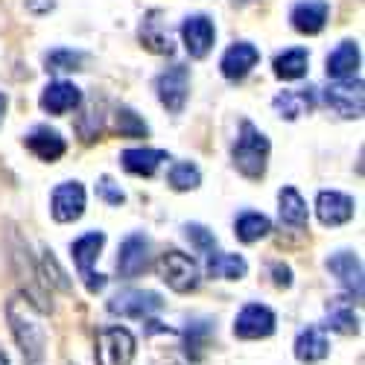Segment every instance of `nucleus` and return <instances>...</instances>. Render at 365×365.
Segmentation results:
<instances>
[{"mask_svg": "<svg viewBox=\"0 0 365 365\" xmlns=\"http://www.w3.org/2000/svg\"><path fill=\"white\" fill-rule=\"evenodd\" d=\"M6 319L12 324V333L24 351V359L26 365H44V354H47V333H44V324H41V316L38 310L29 304V298H21L15 295L9 304H6Z\"/></svg>", "mask_w": 365, "mask_h": 365, "instance_id": "nucleus-1", "label": "nucleus"}, {"mask_svg": "<svg viewBox=\"0 0 365 365\" xmlns=\"http://www.w3.org/2000/svg\"><path fill=\"white\" fill-rule=\"evenodd\" d=\"M269 138L249 120H242L240 126V138L231 146V158L234 167L246 175V178H260L266 173V161H269Z\"/></svg>", "mask_w": 365, "mask_h": 365, "instance_id": "nucleus-2", "label": "nucleus"}, {"mask_svg": "<svg viewBox=\"0 0 365 365\" xmlns=\"http://www.w3.org/2000/svg\"><path fill=\"white\" fill-rule=\"evenodd\" d=\"M103 246H106V234H103V231H88V234H82L79 240H73V246H71L73 263H76V269H79V275L85 278L88 292L106 289V275H100V272L91 269V266H94V260L100 257V249H103Z\"/></svg>", "mask_w": 365, "mask_h": 365, "instance_id": "nucleus-3", "label": "nucleus"}, {"mask_svg": "<svg viewBox=\"0 0 365 365\" xmlns=\"http://www.w3.org/2000/svg\"><path fill=\"white\" fill-rule=\"evenodd\" d=\"M135 336L126 327H103L97 333V365H132Z\"/></svg>", "mask_w": 365, "mask_h": 365, "instance_id": "nucleus-4", "label": "nucleus"}, {"mask_svg": "<svg viewBox=\"0 0 365 365\" xmlns=\"http://www.w3.org/2000/svg\"><path fill=\"white\" fill-rule=\"evenodd\" d=\"M155 91H158V100L170 114H181L190 94V68L187 65H173L164 73H158L155 79Z\"/></svg>", "mask_w": 365, "mask_h": 365, "instance_id": "nucleus-5", "label": "nucleus"}, {"mask_svg": "<svg viewBox=\"0 0 365 365\" xmlns=\"http://www.w3.org/2000/svg\"><path fill=\"white\" fill-rule=\"evenodd\" d=\"M161 278H164V284L170 287V289H175V292H193L196 287H199V266H196V260L190 257V255H185V252H167L164 257H161Z\"/></svg>", "mask_w": 365, "mask_h": 365, "instance_id": "nucleus-6", "label": "nucleus"}, {"mask_svg": "<svg viewBox=\"0 0 365 365\" xmlns=\"http://www.w3.org/2000/svg\"><path fill=\"white\" fill-rule=\"evenodd\" d=\"M324 103L345 120L362 117L365 94H362V79H342V82H330L324 88Z\"/></svg>", "mask_w": 365, "mask_h": 365, "instance_id": "nucleus-7", "label": "nucleus"}, {"mask_svg": "<svg viewBox=\"0 0 365 365\" xmlns=\"http://www.w3.org/2000/svg\"><path fill=\"white\" fill-rule=\"evenodd\" d=\"M161 307H164L161 295L149 292V289H126V292H117L108 301V313L126 316V319H146V316H152Z\"/></svg>", "mask_w": 365, "mask_h": 365, "instance_id": "nucleus-8", "label": "nucleus"}, {"mask_svg": "<svg viewBox=\"0 0 365 365\" xmlns=\"http://www.w3.org/2000/svg\"><path fill=\"white\" fill-rule=\"evenodd\" d=\"M275 313L266 304H246L234 322V336L240 339H266L275 333Z\"/></svg>", "mask_w": 365, "mask_h": 365, "instance_id": "nucleus-9", "label": "nucleus"}, {"mask_svg": "<svg viewBox=\"0 0 365 365\" xmlns=\"http://www.w3.org/2000/svg\"><path fill=\"white\" fill-rule=\"evenodd\" d=\"M50 210L56 222H73L85 214V187L79 181H62L53 196H50Z\"/></svg>", "mask_w": 365, "mask_h": 365, "instance_id": "nucleus-10", "label": "nucleus"}, {"mask_svg": "<svg viewBox=\"0 0 365 365\" xmlns=\"http://www.w3.org/2000/svg\"><path fill=\"white\" fill-rule=\"evenodd\" d=\"M149 269V240L143 234H129L117 252L120 278H138Z\"/></svg>", "mask_w": 365, "mask_h": 365, "instance_id": "nucleus-11", "label": "nucleus"}, {"mask_svg": "<svg viewBox=\"0 0 365 365\" xmlns=\"http://www.w3.org/2000/svg\"><path fill=\"white\" fill-rule=\"evenodd\" d=\"M181 38H185V47L193 58H205L214 47V38H217V29H214V21L207 15H190L181 24Z\"/></svg>", "mask_w": 365, "mask_h": 365, "instance_id": "nucleus-12", "label": "nucleus"}, {"mask_svg": "<svg viewBox=\"0 0 365 365\" xmlns=\"http://www.w3.org/2000/svg\"><path fill=\"white\" fill-rule=\"evenodd\" d=\"M327 272L336 278L351 298H362V263L354 252H336L327 257Z\"/></svg>", "mask_w": 365, "mask_h": 365, "instance_id": "nucleus-13", "label": "nucleus"}, {"mask_svg": "<svg viewBox=\"0 0 365 365\" xmlns=\"http://www.w3.org/2000/svg\"><path fill=\"white\" fill-rule=\"evenodd\" d=\"M257 62H260V50L255 44H249V41H240V44H231L225 50L220 68H222V76L228 82H240V79H246L252 73V68Z\"/></svg>", "mask_w": 365, "mask_h": 365, "instance_id": "nucleus-14", "label": "nucleus"}, {"mask_svg": "<svg viewBox=\"0 0 365 365\" xmlns=\"http://www.w3.org/2000/svg\"><path fill=\"white\" fill-rule=\"evenodd\" d=\"M327 15H330V6L327 0H301V4L292 6V26L304 36H319L324 24H327Z\"/></svg>", "mask_w": 365, "mask_h": 365, "instance_id": "nucleus-15", "label": "nucleus"}, {"mask_svg": "<svg viewBox=\"0 0 365 365\" xmlns=\"http://www.w3.org/2000/svg\"><path fill=\"white\" fill-rule=\"evenodd\" d=\"M354 199L339 190H322L316 196V214L324 225H342L354 217Z\"/></svg>", "mask_w": 365, "mask_h": 365, "instance_id": "nucleus-16", "label": "nucleus"}, {"mask_svg": "<svg viewBox=\"0 0 365 365\" xmlns=\"http://www.w3.org/2000/svg\"><path fill=\"white\" fill-rule=\"evenodd\" d=\"M138 36H140V44L146 50H152V53H158V56H173L175 53V44H173L170 33L164 29V21H161V12L158 9H152V12L143 15Z\"/></svg>", "mask_w": 365, "mask_h": 365, "instance_id": "nucleus-17", "label": "nucleus"}, {"mask_svg": "<svg viewBox=\"0 0 365 365\" xmlns=\"http://www.w3.org/2000/svg\"><path fill=\"white\" fill-rule=\"evenodd\" d=\"M79 103H82V91H79L73 82H65V79L50 82V85L44 88V94H41V108H44L47 114H68V111H73Z\"/></svg>", "mask_w": 365, "mask_h": 365, "instance_id": "nucleus-18", "label": "nucleus"}, {"mask_svg": "<svg viewBox=\"0 0 365 365\" xmlns=\"http://www.w3.org/2000/svg\"><path fill=\"white\" fill-rule=\"evenodd\" d=\"M164 161H170V155L164 149H123L120 152V164H123V170L126 173H132V175H155V170L164 164Z\"/></svg>", "mask_w": 365, "mask_h": 365, "instance_id": "nucleus-19", "label": "nucleus"}, {"mask_svg": "<svg viewBox=\"0 0 365 365\" xmlns=\"http://www.w3.org/2000/svg\"><path fill=\"white\" fill-rule=\"evenodd\" d=\"M26 146L41 161H58V158L65 155V149H68L65 146V138L58 135L56 129H50V126H36L33 132L26 135Z\"/></svg>", "mask_w": 365, "mask_h": 365, "instance_id": "nucleus-20", "label": "nucleus"}, {"mask_svg": "<svg viewBox=\"0 0 365 365\" xmlns=\"http://www.w3.org/2000/svg\"><path fill=\"white\" fill-rule=\"evenodd\" d=\"M356 68H359V47H356V41H342L336 50L327 56V76L333 82L354 79Z\"/></svg>", "mask_w": 365, "mask_h": 365, "instance_id": "nucleus-21", "label": "nucleus"}, {"mask_svg": "<svg viewBox=\"0 0 365 365\" xmlns=\"http://www.w3.org/2000/svg\"><path fill=\"white\" fill-rule=\"evenodd\" d=\"M316 88H304V91H281V94L272 100L275 111L284 117V120H298L304 114V108H313L316 106Z\"/></svg>", "mask_w": 365, "mask_h": 365, "instance_id": "nucleus-22", "label": "nucleus"}, {"mask_svg": "<svg viewBox=\"0 0 365 365\" xmlns=\"http://www.w3.org/2000/svg\"><path fill=\"white\" fill-rule=\"evenodd\" d=\"M278 205H281L278 210H281V222L284 225H289V228H304V225H307V220H310L307 202L301 199V193L295 187H281Z\"/></svg>", "mask_w": 365, "mask_h": 365, "instance_id": "nucleus-23", "label": "nucleus"}, {"mask_svg": "<svg viewBox=\"0 0 365 365\" xmlns=\"http://www.w3.org/2000/svg\"><path fill=\"white\" fill-rule=\"evenodd\" d=\"M249 263L240 255H225V252H210L207 255V275L210 278H225V281H240L246 278Z\"/></svg>", "mask_w": 365, "mask_h": 365, "instance_id": "nucleus-24", "label": "nucleus"}, {"mask_svg": "<svg viewBox=\"0 0 365 365\" xmlns=\"http://www.w3.org/2000/svg\"><path fill=\"white\" fill-rule=\"evenodd\" d=\"M327 351H330V345H327L324 333L319 327H304L298 333V339H295V356L301 362H319V359L327 356Z\"/></svg>", "mask_w": 365, "mask_h": 365, "instance_id": "nucleus-25", "label": "nucleus"}, {"mask_svg": "<svg viewBox=\"0 0 365 365\" xmlns=\"http://www.w3.org/2000/svg\"><path fill=\"white\" fill-rule=\"evenodd\" d=\"M307 65H310V53L304 47H292L275 56V76L278 79H301L307 76Z\"/></svg>", "mask_w": 365, "mask_h": 365, "instance_id": "nucleus-26", "label": "nucleus"}, {"mask_svg": "<svg viewBox=\"0 0 365 365\" xmlns=\"http://www.w3.org/2000/svg\"><path fill=\"white\" fill-rule=\"evenodd\" d=\"M210 339H214V322L207 319H199V322H190V327L185 330V342H187V356L193 362H199L210 345Z\"/></svg>", "mask_w": 365, "mask_h": 365, "instance_id": "nucleus-27", "label": "nucleus"}, {"mask_svg": "<svg viewBox=\"0 0 365 365\" xmlns=\"http://www.w3.org/2000/svg\"><path fill=\"white\" fill-rule=\"evenodd\" d=\"M269 231H272L269 217L255 214V210H246V214H240V217H237V222H234V234H237V240H242V242L263 240Z\"/></svg>", "mask_w": 365, "mask_h": 365, "instance_id": "nucleus-28", "label": "nucleus"}, {"mask_svg": "<svg viewBox=\"0 0 365 365\" xmlns=\"http://www.w3.org/2000/svg\"><path fill=\"white\" fill-rule=\"evenodd\" d=\"M327 327L336 330V333H345V336H351V333H359V319L354 313V307L348 301H330L327 307Z\"/></svg>", "mask_w": 365, "mask_h": 365, "instance_id": "nucleus-29", "label": "nucleus"}, {"mask_svg": "<svg viewBox=\"0 0 365 365\" xmlns=\"http://www.w3.org/2000/svg\"><path fill=\"white\" fill-rule=\"evenodd\" d=\"M114 129H117L120 138H146L149 135L146 120L135 108H129V106H120L114 111Z\"/></svg>", "mask_w": 365, "mask_h": 365, "instance_id": "nucleus-30", "label": "nucleus"}, {"mask_svg": "<svg viewBox=\"0 0 365 365\" xmlns=\"http://www.w3.org/2000/svg\"><path fill=\"white\" fill-rule=\"evenodd\" d=\"M167 181H170V187H173V190L185 193V190H196V187L202 185V173H199V167L190 164V161H178V164L170 167Z\"/></svg>", "mask_w": 365, "mask_h": 365, "instance_id": "nucleus-31", "label": "nucleus"}, {"mask_svg": "<svg viewBox=\"0 0 365 365\" xmlns=\"http://www.w3.org/2000/svg\"><path fill=\"white\" fill-rule=\"evenodd\" d=\"M44 65L50 73H65V71H82L85 65V53L79 50H65V47H58V50H50L44 56Z\"/></svg>", "mask_w": 365, "mask_h": 365, "instance_id": "nucleus-32", "label": "nucleus"}, {"mask_svg": "<svg viewBox=\"0 0 365 365\" xmlns=\"http://www.w3.org/2000/svg\"><path fill=\"white\" fill-rule=\"evenodd\" d=\"M76 132H79V138H82L85 143L97 140V138H100V132H103V114H100V111H94V108L82 111V114H79V120H76Z\"/></svg>", "mask_w": 365, "mask_h": 365, "instance_id": "nucleus-33", "label": "nucleus"}, {"mask_svg": "<svg viewBox=\"0 0 365 365\" xmlns=\"http://www.w3.org/2000/svg\"><path fill=\"white\" fill-rule=\"evenodd\" d=\"M185 234H187V240L193 242V249H196V252H202V255L217 252V237H214V231H207L205 225L190 222V225H185Z\"/></svg>", "mask_w": 365, "mask_h": 365, "instance_id": "nucleus-34", "label": "nucleus"}, {"mask_svg": "<svg viewBox=\"0 0 365 365\" xmlns=\"http://www.w3.org/2000/svg\"><path fill=\"white\" fill-rule=\"evenodd\" d=\"M97 196H100L106 205H114V207H120V205L126 202V193L120 190V185H114L108 175H103V178L97 181Z\"/></svg>", "mask_w": 365, "mask_h": 365, "instance_id": "nucleus-35", "label": "nucleus"}, {"mask_svg": "<svg viewBox=\"0 0 365 365\" xmlns=\"http://www.w3.org/2000/svg\"><path fill=\"white\" fill-rule=\"evenodd\" d=\"M272 278H275V284L278 287H289L292 284V269L287 266V263H272Z\"/></svg>", "mask_w": 365, "mask_h": 365, "instance_id": "nucleus-36", "label": "nucleus"}, {"mask_svg": "<svg viewBox=\"0 0 365 365\" xmlns=\"http://www.w3.org/2000/svg\"><path fill=\"white\" fill-rule=\"evenodd\" d=\"M56 6V0H26V9L29 12H36V15H44Z\"/></svg>", "mask_w": 365, "mask_h": 365, "instance_id": "nucleus-37", "label": "nucleus"}, {"mask_svg": "<svg viewBox=\"0 0 365 365\" xmlns=\"http://www.w3.org/2000/svg\"><path fill=\"white\" fill-rule=\"evenodd\" d=\"M4 114H6V97L0 94V123H4Z\"/></svg>", "mask_w": 365, "mask_h": 365, "instance_id": "nucleus-38", "label": "nucleus"}, {"mask_svg": "<svg viewBox=\"0 0 365 365\" xmlns=\"http://www.w3.org/2000/svg\"><path fill=\"white\" fill-rule=\"evenodd\" d=\"M0 365H9V359H6V354H0Z\"/></svg>", "mask_w": 365, "mask_h": 365, "instance_id": "nucleus-39", "label": "nucleus"}]
</instances>
